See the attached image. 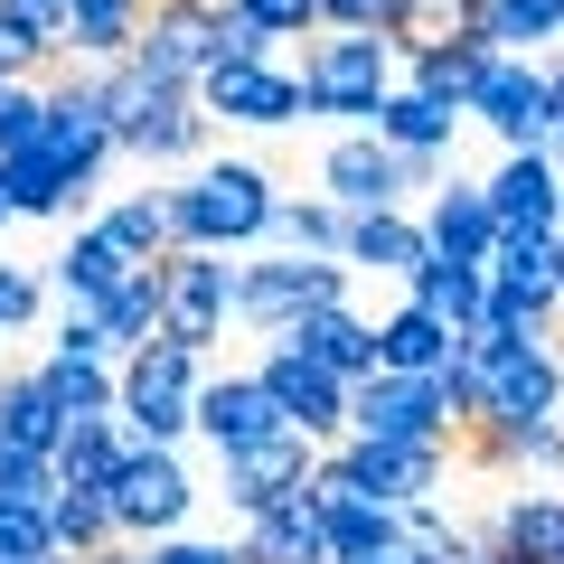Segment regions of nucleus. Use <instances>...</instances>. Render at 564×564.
Masks as SVG:
<instances>
[{
	"label": "nucleus",
	"mask_w": 564,
	"mask_h": 564,
	"mask_svg": "<svg viewBox=\"0 0 564 564\" xmlns=\"http://www.w3.org/2000/svg\"><path fill=\"white\" fill-rule=\"evenodd\" d=\"M433 254V236H423V207H348V263L358 273H414V263Z\"/></svg>",
	"instance_id": "25"
},
{
	"label": "nucleus",
	"mask_w": 564,
	"mask_h": 564,
	"mask_svg": "<svg viewBox=\"0 0 564 564\" xmlns=\"http://www.w3.org/2000/svg\"><path fill=\"white\" fill-rule=\"evenodd\" d=\"M545 76H555V151H564V57L545 66Z\"/></svg>",
	"instance_id": "51"
},
{
	"label": "nucleus",
	"mask_w": 564,
	"mask_h": 564,
	"mask_svg": "<svg viewBox=\"0 0 564 564\" xmlns=\"http://www.w3.org/2000/svg\"><path fill=\"white\" fill-rule=\"evenodd\" d=\"M377 132L395 141V151H414V161H452V132H462V113L452 104H433L423 85H395L377 113Z\"/></svg>",
	"instance_id": "32"
},
{
	"label": "nucleus",
	"mask_w": 564,
	"mask_h": 564,
	"mask_svg": "<svg viewBox=\"0 0 564 564\" xmlns=\"http://www.w3.org/2000/svg\"><path fill=\"white\" fill-rule=\"evenodd\" d=\"M273 170L263 161H217L207 151L198 170H180L170 180V226H180V245H217V254H254L263 236H273Z\"/></svg>",
	"instance_id": "3"
},
{
	"label": "nucleus",
	"mask_w": 564,
	"mask_h": 564,
	"mask_svg": "<svg viewBox=\"0 0 564 564\" xmlns=\"http://www.w3.org/2000/svg\"><path fill=\"white\" fill-rule=\"evenodd\" d=\"M0 10H10V20H29L39 39H66V10H76V0H0Z\"/></svg>",
	"instance_id": "50"
},
{
	"label": "nucleus",
	"mask_w": 564,
	"mask_h": 564,
	"mask_svg": "<svg viewBox=\"0 0 564 564\" xmlns=\"http://www.w3.org/2000/svg\"><path fill=\"white\" fill-rule=\"evenodd\" d=\"M47 386H57L66 414H122V367L113 358H76V348H47Z\"/></svg>",
	"instance_id": "35"
},
{
	"label": "nucleus",
	"mask_w": 564,
	"mask_h": 564,
	"mask_svg": "<svg viewBox=\"0 0 564 564\" xmlns=\"http://www.w3.org/2000/svg\"><path fill=\"white\" fill-rule=\"evenodd\" d=\"M282 339H302L311 358H329L348 386H358V377H377V321H367L358 302H329V311H311V321H292Z\"/></svg>",
	"instance_id": "31"
},
{
	"label": "nucleus",
	"mask_w": 564,
	"mask_h": 564,
	"mask_svg": "<svg viewBox=\"0 0 564 564\" xmlns=\"http://www.w3.org/2000/svg\"><path fill=\"white\" fill-rule=\"evenodd\" d=\"M404 292H414V302H433L443 321H470V311L489 302V263H462V254H423L414 273H404Z\"/></svg>",
	"instance_id": "36"
},
{
	"label": "nucleus",
	"mask_w": 564,
	"mask_h": 564,
	"mask_svg": "<svg viewBox=\"0 0 564 564\" xmlns=\"http://www.w3.org/2000/svg\"><path fill=\"white\" fill-rule=\"evenodd\" d=\"M66 404H57V386H47V367H0V433L20 452H47L57 462V443H66Z\"/></svg>",
	"instance_id": "29"
},
{
	"label": "nucleus",
	"mask_w": 564,
	"mask_h": 564,
	"mask_svg": "<svg viewBox=\"0 0 564 564\" xmlns=\"http://www.w3.org/2000/svg\"><path fill=\"white\" fill-rule=\"evenodd\" d=\"M95 76H104V104H113L122 161H141V170H198V161H207L217 113L198 104V85L151 76L141 57H113V66H95Z\"/></svg>",
	"instance_id": "1"
},
{
	"label": "nucleus",
	"mask_w": 564,
	"mask_h": 564,
	"mask_svg": "<svg viewBox=\"0 0 564 564\" xmlns=\"http://www.w3.org/2000/svg\"><path fill=\"white\" fill-rule=\"evenodd\" d=\"M57 39H39V29L29 20H10V10H0V76H57Z\"/></svg>",
	"instance_id": "44"
},
{
	"label": "nucleus",
	"mask_w": 564,
	"mask_h": 564,
	"mask_svg": "<svg viewBox=\"0 0 564 564\" xmlns=\"http://www.w3.org/2000/svg\"><path fill=\"white\" fill-rule=\"evenodd\" d=\"M57 564H85V555H57Z\"/></svg>",
	"instance_id": "56"
},
{
	"label": "nucleus",
	"mask_w": 564,
	"mask_h": 564,
	"mask_svg": "<svg viewBox=\"0 0 564 564\" xmlns=\"http://www.w3.org/2000/svg\"><path fill=\"white\" fill-rule=\"evenodd\" d=\"M47 151H57V161L76 170L85 188H95L104 170L122 161L113 104H104V76H95V66H66V76H47Z\"/></svg>",
	"instance_id": "14"
},
{
	"label": "nucleus",
	"mask_w": 564,
	"mask_h": 564,
	"mask_svg": "<svg viewBox=\"0 0 564 564\" xmlns=\"http://www.w3.org/2000/svg\"><path fill=\"white\" fill-rule=\"evenodd\" d=\"M470 564H527V555H508V545H470Z\"/></svg>",
	"instance_id": "52"
},
{
	"label": "nucleus",
	"mask_w": 564,
	"mask_h": 564,
	"mask_svg": "<svg viewBox=\"0 0 564 564\" xmlns=\"http://www.w3.org/2000/svg\"><path fill=\"white\" fill-rule=\"evenodd\" d=\"M132 263H141V254L113 236V226H95V217H85V226H66L57 273H47V282H57V302H104V292H113V282L132 273Z\"/></svg>",
	"instance_id": "26"
},
{
	"label": "nucleus",
	"mask_w": 564,
	"mask_h": 564,
	"mask_svg": "<svg viewBox=\"0 0 564 564\" xmlns=\"http://www.w3.org/2000/svg\"><path fill=\"white\" fill-rule=\"evenodd\" d=\"M367 564H423V555H414V545H386V555H367Z\"/></svg>",
	"instance_id": "53"
},
{
	"label": "nucleus",
	"mask_w": 564,
	"mask_h": 564,
	"mask_svg": "<svg viewBox=\"0 0 564 564\" xmlns=\"http://www.w3.org/2000/svg\"><path fill=\"white\" fill-rule=\"evenodd\" d=\"M452 358H462V321H443V311L414 302V292L377 321V367H423V377H433V367H452Z\"/></svg>",
	"instance_id": "28"
},
{
	"label": "nucleus",
	"mask_w": 564,
	"mask_h": 564,
	"mask_svg": "<svg viewBox=\"0 0 564 564\" xmlns=\"http://www.w3.org/2000/svg\"><path fill=\"white\" fill-rule=\"evenodd\" d=\"M480 29V0H395V29L386 39L414 57V47H443V39H470Z\"/></svg>",
	"instance_id": "41"
},
{
	"label": "nucleus",
	"mask_w": 564,
	"mask_h": 564,
	"mask_svg": "<svg viewBox=\"0 0 564 564\" xmlns=\"http://www.w3.org/2000/svg\"><path fill=\"white\" fill-rule=\"evenodd\" d=\"M470 122H489L499 151H555V76H545L536 57H508V47H499V66H489ZM555 161H564V151H555Z\"/></svg>",
	"instance_id": "15"
},
{
	"label": "nucleus",
	"mask_w": 564,
	"mask_h": 564,
	"mask_svg": "<svg viewBox=\"0 0 564 564\" xmlns=\"http://www.w3.org/2000/svg\"><path fill=\"white\" fill-rule=\"evenodd\" d=\"M122 452H132V423H122V414H76V423H66V443H57V480L104 489L122 470Z\"/></svg>",
	"instance_id": "33"
},
{
	"label": "nucleus",
	"mask_w": 564,
	"mask_h": 564,
	"mask_svg": "<svg viewBox=\"0 0 564 564\" xmlns=\"http://www.w3.org/2000/svg\"><path fill=\"white\" fill-rule=\"evenodd\" d=\"M321 29H395V0H321Z\"/></svg>",
	"instance_id": "49"
},
{
	"label": "nucleus",
	"mask_w": 564,
	"mask_h": 564,
	"mask_svg": "<svg viewBox=\"0 0 564 564\" xmlns=\"http://www.w3.org/2000/svg\"><path fill=\"white\" fill-rule=\"evenodd\" d=\"M236 536H245L254 564H339V555H329V518H321V499H311V480L282 489V499H263V508H245Z\"/></svg>",
	"instance_id": "20"
},
{
	"label": "nucleus",
	"mask_w": 564,
	"mask_h": 564,
	"mask_svg": "<svg viewBox=\"0 0 564 564\" xmlns=\"http://www.w3.org/2000/svg\"><path fill=\"white\" fill-rule=\"evenodd\" d=\"M141 555H151V564H254L245 536H188V527H180V536H151Z\"/></svg>",
	"instance_id": "45"
},
{
	"label": "nucleus",
	"mask_w": 564,
	"mask_h": 564,
	"mask_svg": "<svg viewBox=\"0 0 564 564\" xmlns=\"http://www.w3.org/2000/svg\"><path fill=\"white\" fill-rule=\"evenodd\" d=\"M254 367H263V386L282 395V414L302 423L311 443H339V433H348V377L329 358H311L302 339H263Z\"/></svg>",
	"instance_id": "17"
},
{
	"label": "nucleus",
	"mask_w": 564,
	"mask_h": 564,
	"mask_svg": "<svg viewBox=\"0 0 564 564\" xmlns=\"http://www.w3.org/2000/svg\"><path fill=\"white\" fill-rule=\"evenodd\" d=\"M329 302H358V263L348 254H282V245H254V254L236 263V329H254V339H282L292 321H311V311Z\"/></svg>",
	"instance_id": "4"
},
{
	"label": "nucleus",
	"mask_w": 564,
	"mask_h": 564,
	"mask_svg": "<svg viewBox=\"0 0 564 564\" xmlns=\"http://www.w3.org/2000/svg\"><path fill=\"white\" fill-rule=\"evenodd\" d=\"M132 57L151 66V76H170V85H198L207 66L226 57V0H151Z\"/></svg>",
	"instance_id": "16"
},
{
	"label": "nucleus",
	"mask_w": 564,
	"mask_h": 564,
	"mask_svg": "<svg viewBox=\"0 0 564 564\" xmlns=\"http://www.w3.org/2000/svg\"><path fill=\"white\" fill-rule=\"evenodd\" d=\"M321 452L329 443H311L302 423H282V433H263V443H236V452H217V499L245 518V508L282 499V489H302L311 470H321Z\"/></svg>",
	"instance_id": "18"
},
{
	"label": "nucleus",
	"mask_w": 564,
	"mask_h": 564,
	"mask_svg": "<svg viewBox=\"0 0 564 564\" xmlns=\"http://www.w3.org/2000/svg\"><path fill=\"white\" fill-rule=\"evenodd\" d=\"M423 236H433V254L489 263V245H499V207H489V180H443L433 198H423Z\"/></svg>",
	"instance_id": "23"
},
{
	"label": "nucleus",
	"mask_w": 564,
	"mask_h": 564,
	"mask_svg": "<svg viewBox=\"0 0 564 564\" xmlns=\"http://www.w3.org/2000/svg\"><path fill=\"white\" fill-rule=\"evenodd\" d=\"M104 499L122 518V545H151V536H180L198 518V470L180 462V443H132L122 470L104 480Z\"/></svg>",
	"instance_id": "9"
},
{
	"label": "nucleus",
	"mask_w": 564,
	"mask_h": 564,
	"mask_svg": "<svg viewBox=\"0 0 564 564\" xmlns=\"http://www.w3.org/2000/svg\"><path fill=\"white\" fill-rule=\"evenodd\" d=\"M489 302H499L518 329H555L564 321V226L489 245Z\"/></svg>",
	"instance_id": "11"
},
{
	"label": "nucleus",
	"mask_w": 564,
	"mask_h": 564,
	"mask_svg": "<svg viewBox=\"0 0 564 564\" xmlns=\"http://www.w3.org/2000/svg\"><path fill=\"white\" fill-rule=\"evenodd\" d=\"M489 207H499V236L564 226V161H555V151H499V170H489Z\"/></svg>",
	"instance_id": "21"
},
{
	"label": "nucleus",
	"mask_w": 564,
	"mask_h": 564,
	"mask_svg": "<svg viewBox=\"0 0 564 564\" xmlns=\"http://www.w3.org/2000/svg\"><path fill=\"white\" fill-rule=\"evenodd\" d=\"M198 104L217 122H245V132H282V122H302L311 95H302V66L282 57H217L198 76Z\"/></svg>",
	"instance_id": "12"
},
{
	"label": "nucleus",
	"mask_w": 564,
	"mask_h": 564,
	"mask_svg": "<svg viewBox=\"0 0 564 564\" xmlns=\"http://www.w3.org/2000/svg\"><path fill=\"white\" fill-rule=\"evenodd\" d=\"M480 545H508L527 564H564V489H508L489 508V527H470Z\"/></svg>",
	"instance_id": "24"
},
{
	"label": "nucleus",
	"mask_w": 564,
	"mask_h": 564,
	"mask_svg": "<svg viewBox=\"0 0 564 564\" xmlns=\"http://www.w3.org/2000/svg\"><path fill=\"white\" fill-rule=\"evenodd\" d=\"M198 386H207V348L188 339H141L122 358V423H132V443H188L198 433Z\"/></svg>",
	"instance_id": "8"
},
{
	"label": "nucleus",
	"mask_w": 564,
	"mask_h": 564,
	"mask_svg": "<svg viewBox=\"0 0 564 564\" xmlns=\"http://www.w3.org/2000/svg\"><path fill=\"white\" fill-rule=\"evenodd\" d=\"M452 386H462V433H508V423H536V414H564V348L545 329L527 339H489L452 358Z\"/></svg>",
	"instance_id": "2"
},
{
	"label": "nucleus",
	"mask_w": 564,
	"mask_h": 564,
	"mask_svg": "<svg viewBox=\"0 0 564 564\" xmlns=\"http://www.w3.org/2000/svg\"><path fill=\"white\" fill-rule=\"evenodd\" d=\"M339 470L358 489H377L386 508H414V499H443L452 489V462H462V443H377V433H339Z\"/></svg>",
	"instance_id": "13"
},
{
	"label": "nucleus",
	"mask_w": 564,
	"mask_h": 564,
	"mask_svg": "<svg viewBox=\"0 0 564 564\" xmlns=\"http://www.w3.org/2000/svg\"><path fill=\"white\" fill-rule=\"evenodd\" d=\"M10 462H20V443H10V433H0V480H10Z\"/></svg>",
	"instance_id": "54"
},
{
	"label": "nucleus",
	"mask_w": 564,
	"mask_h": 564,
	"mask_svg": "<svg viewBox=\"0 0 564 564\" xmlns=\"http://www.w3.org/2000/svg\"><path fill=\"white\" fill-rule=\"evenodd\" d=\"M57 518L47 499H0V564H57Z\"/></svg>",
	"instance_id": "42"
},
{
	"label": "nucleus",
	"mask_w": 564,
	"mask_h": 564,
	"mask_svg": "<svg viewBox=\"0 0 564 564\" xmlns=\"http://www.w3.org/2000/svg\"><path fill=\"white\" fill-rule=\"evenodd\" d=\"M480 39L508 57H536L564 39V0H480Z\"/></svg>",
	"instance_id": "37"
},
{
	"label": "nucleus",
	"mask_w": 564,
	"mask_h": 564,
	"mask_svg": "<svg viewBox=\"0 0 564 564\" xmlns=\"http://www.w3.org/2000/svg\"><path fill=\"white\" fill-rule=\"evenodd\" d=\"M282 395L263 386V367H226V377L198 386V443L207 452H236V443H263V433H282Z\"/></svg>",
	"instance_id": "19"
},
{
	"label": "nucleus",
	"mask_w": 564,
	"mask_h": 564,
	"mask_svg": "<svg viewBox=\"0 0 564 564\" xmlns=\"http://www.w3.org/2000/svg\"><path fill=\"white\" fill-rule=\"evenodd\" d=\"M104 329H113L122 358H132L141 339H161V263H132V273L104 292Z\"/></svg>",
	"instance_id": "38"
},
{
	"label": "nucleus",
	"mask_w": 564,
	"mask_h": 564,
	"mask_svg": "<svg viewBox=\"0 0 564 564\" xmlns=\"http://www.w3.org/2000/svg\"><path fill=\"white\" fill-rule=\"evenodd\" d=\"M236 10H254L273 39H311L321 29V0H236Z\"/></svg>",
	"instance_id": "47"
},
{
	"label": "nucleus",
	"mask_w": 564,
	"mask_h": 564,
	"mask_svg": "<svg viewBox=\"0 0 564 564\" xmlns=\"http://www.w3.org/2000/svg\"><path fill=\"white\" fill-rule=\"evenodd\" d=\"M273 47H282L273 29H263L254 10H236V0H226V57H273Z\"/></svg>",
	"instance_id": "48"
},
{
	"label": "nucleus",
	"mask_w": 564,
	"mask_h": 564,
	"mask_svg": "<svg viewBox=\"0 0 564 564\" xmlns=\"http://www.w3.org/2000/svg\"><path fill=\"white\" fill-rule=\"evenodd\" d=\"M443 180H452V161H414V151H395V141L377 132V122H339L329 151H321V188L339 207H414Z\"/></svg>",
	"instance_id": "7"
},
{
	"label": "nucleus",
	"mask_w": 564,
	"mask_h": 564,
	"mask_svg": "<svg viewBox=\"0 0 564 564\" xmlns=\"http://www.w3.org/2000/svg\"><path fill=\"white\" fill-rule=\"evenodd\" d=\"M489 66H499V47L470 29V39H443V47H414L404 57V85H423L433 104H452V113H470L480 104V85H489Z\"/></svg>",
	"instance_id": "27"
},
{
	"label": "nucleus",
	"mask_w": 564,
	"mask_h": 564,
	"mask_svg": "<svg viewBox=\"0 0 564 564\" xmlns=\"http://www.w3.org/2000/svg\"><path fill=\"white\" fill-rule=\"evenodd\" d=\"M348 433H377V443H462V386L452 367H377V377L348 386Z\"/></svg>",
	"instance_id": "6"
},
{
	"label": "nucleus",
	"mask_w": 564,
	"mask_h": 564,
	"mask_svg": "<svg viewBox=\"0 0 564 564\" xmlns=\"http://www.w3.org/2000/svg\"><path fill=\"white\" fill-rule=\"evenodd\" d=\"M404 85V47L386 29H311L302 47V95L329 122H377L386 95Z\"/></svg>",
	"instance_id": "5"
},
{
	"label": "nucleus",
	"mask_w": 564,
	"mask_h": 564,
	"mask_svg": "<svg viewBox=\"0 0 564 564\" xmlns=\"http://www.w3.org/2000/svg\"><path fill=\"white\" fill-rule=\"evenodd\" d=\"M0 226H20V217H10V188H0Z\"/></svg>",
	"instance_id": "55"
},
{
	"label": "nucleus",
	"mask_w": 564,
	"mask_h": 564,
	"mask_svg": "<svg viewBox=\"0 0 564 564\" xmlns=\"http://www.w3.org/2000/svg\"><path fill=\"white\" fill-rule=\"evenodd\" d=\"M39 302H47V282L29 273V263H0V339H20V329L39 321Z\"/></svg>",
	"instance_id": "46"
},
{
	"label": "nucleus",
	"mask_w": 564,
	"mask_h": 564,
	"mask_svg": "<svg viewBox=\"0 0 564 564\" xmlns=\"http://www.w3.org/2000/svg\"><path fill=\"white\" fill-rule=\"evenodd\" d=\"M236 263L245 254H217V245H170L161 254V329L188 348H217L236 329Z\"/></svg>",
	"instance_id": "10"
},
{
	"label": "nucleus",
	"mask_w": 564,
	"mask_h": 564,
	"mask_svg": "<svg viewBox=\"0 0 564 564\" xmlns=\"http://www.w3.org/2000/svg\"><path fill=\"white\" fill-rule=\"evenodd\" d=\"M0 188H10V217H47V226H85V198H95L47 141L39 151H10L0 161Z\"/></svg>",
	"instance_id": "22"
},
{
	"label": "nucleus",
	"mask_w": 564,
	"mask_h": 564,
	"mask_svg": "<svg viewBox=\"0 0 564 564\" xmlns=\"http://www.w3.org/2000/svg\"><path fill=\"white\" fill-rule=\"evenodd\" d=\"M47 518H57V545H66V555H104V545H122V518H113V499H104V489L57 480Z\"/></svg>",
	"instance_id": "39"
},
{
	"label": "nucleus",
	"mask_w": 564,
	"mask_h": 564,
	"mask_svg": "<svg viewBox=\"0 0 564 564\" xmlns=\"http://www.w3.org/2000/svg\"><path fill=\"white\" fill-rule=\"evenodd\" d=\"M263 245H282V254H348V207L329 198V188H311V198H282L273 207V236Z\"/></svg>",
	"instance_id": "34"
},
{
	"label": "nucleus",
	"mask_w": 564,
	"mask_h": 564,
	"mask_svg": "<svg viewBox=\"0 0 564 564\" xmlns=\"http://www.w3.org/2000/svg\"><path fill=\"white\" fill-rule=\"evenodd\" d=\"M311 499H321V489H311ZM321 518H329V555L339 564H367V555H386V545H404V508H386L377 489H329L321 499Z\"/></svg>",
	"instance_id": "30"
},
{
	"label": "nucleus",
	"mask_w": 564,
	"mask_h": 564,
	"mask_svg": "<svg viewBox=\"0 0 564 564\" xmlns=\"http://www.w3.org/2000/svg\"><path fill=\"white\" fill-rule=\"evenodd\" d=\"M95 226H113V236L122 245H132V254L141 263H161L170 254V245H180V226H170V188H122V198L113 207H104V217Z\"/></svg>",
	"instance_id": "40"
},
{
	"label": "nucleus",
	"mask_w": 564,
	"mask_h": 564,
	"mask_svg": "<svg viewBox=\"0 0 564 564\" xmlns=\"http://www.w3.org/2000/svg\"><path fill=\"white\" fill-rule=\"evenodd\" d=\"M47 141V76H0V161Z\"/></svg>",
	"instance_id": "43"
}]
</instances>
